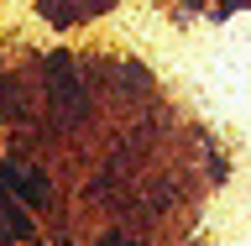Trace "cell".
<instances>
[{"instance_id":"1","label":"cell","mask_w":251,"mask_h":246,"mask_svg":"<svg viewBox=\"0 0 251 246\" xmlns=\"http://www.w3.org/2000/svg\"><path fill=\"white\" fill-rule=\"evenodd\" d=\"M105 246H131V241H105Z\"/></svg>"}]
</instances>
